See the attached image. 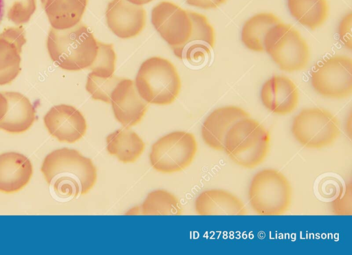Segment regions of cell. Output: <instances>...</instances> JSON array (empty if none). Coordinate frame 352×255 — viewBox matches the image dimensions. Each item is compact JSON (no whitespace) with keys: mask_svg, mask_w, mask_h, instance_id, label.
<instances>
[{"mask_svg":"<svg viewBox=\"0 0 352 255\" xmlns=\"http://www.w3.org/2000/svg\"><path fill=\"white\" fill-rule=\"evenodd\" d=\"M41 171L55 195L72 199L88 193L97 181L92 160L73 148H62L50 153Z\"/></svg>","mask_w":352,"mask_h":255,"instance_id":"1","label":"cell"},{"mask_svg":"<svg viewBox=\"0 0 352 255\" xmlns=\"http://www.w3.org/2000/svg\"><path fill=\"white\" fill-rule=\"evenodd\" d=\"M46 45L52 61L67 71L88 69L98 52V41L80 22L66 30L51 27Z\"/></svg>","mask_w":352,"mask_h":255,"instance_id":"2","label":"cell"},{"mask_svg":"<svg viewBox=\"0 0 352 255\" xmlns=\"http://www.w3.org/2000/svg\"><path fill=\"white\" fill-rule=\"evenodd\" d=\"M270 146L267 130L257 120L247 117L237 121L228 131L223 151L236 164L253 168L265 160Z\"/></svg>","mask_w":352,"mask_h":255,"instance_id":"3","label":"cell"},{"mask_svg":"<svg viewBox=\"0 0 352 255\" xmlns=\"http://www.w3.org/2000/svg\"><path fill=\"white\" fill-rule=\"evenodd\" d=\"M135 85L147 103L167 105L175 101L181 89V80L174 65L154 56L144 60L137 74Z\"/></svg>","mask_w":352,"mask_h":255,"instance_id":"4","label":"cell"},{"mask_svg":"<svg viewBox=\"0 0 352 255\" xmlns=\"http://www.w3.org/2000/svg\"><path fill=\"white\" fill-rule=\"evenodd\" d=\"M292 186L286 177L275 169H263L253 177L248 190L252 209L260 215H281L289 209Z\"/></svg>","mask_w":352,"mask_h":255,"instance_id":"5","label":"cell"},{"mask_svg":"<svg viewBox=\"0 0 352 255\" xmlns=\"http://www.w3.org/2000/svg\"><path fill=\"white\" fill-rule=\"evenodd\" d=\"M264 50L280 69L287 72L304 69L310 58L309 46L300 32L281 22L267 32Z\"/></svg>","mask_w":352,"mask_h":255,"instance_id":"6","label":"cell"},{"mask_svg":"<svg viewBox=\"0 0 352 255\" xmlns=\"http://www.w3.org/2000/svg\"><path fill=\"white\" fill-rule=\"evenodd\" d=\"M292 133L302 146L319 149L336 141L340 135V124L330 111L317 107L307 108L294 118Z\"/></svg>","mask_w":352,"mask_h":255,"instance_id":"7","label":"cell"},{"mask_svg":"<svg viewBox=\"0 0 352 255\" xmlns=\"http://www.w3.org/2000/svg\"><path fill=\"white\" fill-rule=\"evenodd\" d=\"M197 151L193 134L186 131L171 132L157 140L151 147V166L162 173L182 171L192 162Z\"/></svg>","mask_w":352,"mask_h":255,"instance_id":"8","label":"cell"},{"mask_svg":"<svg viewBox=\"0 0 352 255\" xmlns=\"http://www.w3.org/2000/svg\"><path fill=\"white\" fill-rule=\"evenodd\" d=\"M314 89L320 96L342 99L352 93V60L333 56L318 61L310 73Z\"/></svg>","mask_w":352,"mask_h":255,"instance_id":"9","label":"cell"},{"mask_svg":"<svg viewBox=\"0 0 352 255\" xmlns=\"http://www.w3.org/2000/svg\"><path fill=\"white\" fill-rule=\"evenodd\" d=\"M151 23L171 48L185 44L192 29L188 11L166 1L160 2L153 8Z\"/></svg>","mask_w":352,"mask_h":255,"instance_id":"10","label":"cell"},{"mask_svg":"<svg viewBox=\"0 0 352 255\" xmlns=\"http://www.w3.org/2000/svg\"><path fill=\"white\" fill-rule=\"evenodd\" d=\"M43 120L50 134L61 142L74 143L86 133L85 117L72 105L60 104L52 107Z\"/></svg>","mask_w":352,"mask_h":255,"instance_id":"11","label":"cell"},{"mask_svg":"<svg viewBox=\"0 0 352 255\" xmlns=\"http://www.w3.org/2000/svg\"><path fill=\"white\" fill-rule=\"evenodd\" d=\"M110 103L116 120L124 127L138 124L144 116L148 103L137 91L135 82L122 78L111 94Z\"/></svg>","mask_w":352,"mask_h":255,"instance_id":"12","label":"cell"},{"mask_svg":"<svg viewBox=\"0 0 352 255\" xmlns=\"http://www.w3.org/2000/svg\"><path fill=\"white\" fill-rule=\"evenodd\" d=\"M105 16L108 27L121 38L138 36L146 25L144 8L126 0H111L107 5Z\"/></svg>","mask_w":352,"mask_h":255,"instance_id":"13","label":"cell"},{"mask_svg":"<svg viewBox=\"0 0 352 255\" xmlns=\"http://www.w3.org/2000/svg\"><path fill=\"white\" fill-rule=\"evenodd\" d=\"M26 41L22 25L5 28L0 33V86L11 83L19 74Z\"/></svg>","mask_w":352,"mask_h":255,"instance_id":"14","label":"cell"},{"mask_svg":"<svg viewBox=\"0 0 352 255\" xmlns=\"http://www.w3.org/2000/svg\"><path fill=\"white\" fill-rule=\"evenodd\" d=\"M296 85L289 78L275 76L265 81L261 90V100L270 111L280 115L291 113L298 103Z\"/></svg>","mask_w":352,"mask_h":255,"instance_id":"15","label":"cell"},{"mask_svg":"<svg viewBox=\"0 0 352 255\" xmlns=\"http://www.w3.org/2000/svg\"><path fill=\"white\" fill-rule=\"evenodd\" d=\"M188 14L192 25L190 36L185 44L172 49L177 58L193 62L210 52L214 45L215 34L204 15L192 11H188Z\"/></svg>","mask_w":352,"mask_h":255,"instance_id":"16","label":"cell"},{"mask_svg":"<svg viewBox=\"0 0 352 255\" xmlns=\"http://www.w3.org/2000/svg\"><path fill=\"white\" fill-rule=\"evenodd\" d=\"M250 117L244 109L236 106H225L214 110L204 122L201 133L205 144L216 151H223L226 136L239 120Z\"/></svg>","mask_w":352,"mask_h":255,"instance_id":"17","label":"cell"},{"mask_svg":"<svg viewBox=\"0 0 352 255\" xmlns=\"http://www.w3.org/2000/svg\"><path fill=\"white\" fill-rule=\"evenodd\" d=\"M32 175V164L23 154L15 152L0 154L1 192L20 191L29 183Z\"/></svg>","mask_w":352,"mask_h":255,"instance_id":"18","label":"cell"},{"mask_svg":"<svg viewBox=\"0 0 352 255\" xmlns=\"http://www.w3.org/2000/svg\"><path fill=\"white\" fill-rule=\"evenodd\" d=\"M7 99V109L0 120V129L10 133L28 130L35 120V109L29 99L16 91H3Z\"/></svg>","mask_w":352,"mask_h":255,"instance_id":"19","label":"cell"},{"mask_svg":"<svg viewBox=\"0 0 352 255\" xmlns=\"http://www.w3.org/2000/svg\"><path fill=\"white\" fill-rule=\"evenodd\" d=\"M195 208L199 215H245L248 213L240 199L221 189L202 192L195 200Z\"/></svg>","mask_w":352,"mask_h":255,"instance_id":"20","label":"cell"},{"mask_svg":"<svg viewBox=\"0 0 352 255\" xmlns=\"http://www.w3.org/2000/svg\"><path fill=\"white\" fill-rule=\"evenodd\" d=\"M52 27L71 28L80 22L88 0H41Z\"/></svg>","mask_w":352,"mask_h":255,"instance_id":"21","label":"cell"},{"mask_svg":"<svg viewBox=\"0 0 352 255\" xmlns=\"http://www.w3.org/2000/svg\"><path fill=\"white\" fill-rule=\"evenodd\" d=\"M108 153L124 163H133L142 154L145 144L142 138L129 128L124 127L106 137Z\"/></svg>","mask_w":352,"mask_h":255,"instance_id":"22","label":"cell"},{"mask_svg":"<svg viewBox=\"0 0 352 255\" xmlns=\"http://www.w3.org/2000/svg\"><path fill=\"white\" fill-rule=\"evenodd\" d=\"M279 22L280 19L270 12H261L252 16L242 27L243 43L252 51H264V38L267 32Z\"/></svg>","mask_w":352,"mask_h":255,"instance_id":"23","label":"cell"},{"mask_svg":"<svg viewBox=\"0 0 352 255\" xmlns=\"http://www.w3.org/2000/svg\"><path fill=\"white\" fill-rule=\"evenodd\" d=\"M287 6L292 16L311 30L322 25L329 14L327 0H287Z\"/></svg>","mask_w":352,"mask_h":255,"instance_id":"24","label":"cell"},{"mask_svg":"<svg viewBox=\"0 0 352 255\" xmlns=\"http://www.w3.org/2000/svg\"><path fill=\"white\" fill-rule=\"evenodd\" d=\"M182 210L180 202L175 195L164 190H157L149 192L141 206L132 208L129 214L179 215Z\"/></svg>","mask_w":352,"mask_h":255,"instance_id":"25","label":"cell"},{"mask_svg":"<svg viewBox=\"0 0 352 255\" xmlns=\"http://www.w3.org/2000/svg\"><path fill=\"white\" fill-rule=\"evenodd\" d=\"M121 79L113 74L102 77L91 72L88 74L85 88L92 99L110 103L111 94Z\"/></svg>","mask_w":352,"mask_h":255,"instance_id":"26","label":"cell"},{"mask_svg":"<svg viewBox=\"0 0 352 255\" xmlns=\"http://www.w3.org/2000/svg\"><path fill=\"white\" fill-rule=\"evenodd\" d=\"M116 60V55L113 45L98 41L96 56L88 69L98 76L109 77L114 73Z\"/></svg>","mask_w":352,"mask_h":255,"instance_id":"27","label":"cell"},{"mask_svg":"<svg viewBox=\"0 0 352 255\" xmlns=\"http://www.w3.org/2000/svg\"><path fill=\"white\" fill-rule=\"evenodd\" d=\"M7 19L15 25L27 23L36 10V0H3Z\"/></svg>","mask_w":352,"mask_h":255,"instance_id":"28","label":"cell"},{"mask_svg":"<svg viewBox=\"0 0 352 255\" xmlns=\"http://www.w3.org/2000/svg\"><path fill=\"white\" fill-rule=\"evenodd\" d=\"M331 208L333 212L338 215L351 214V185L350 183L345 190L343 189L331 202Z\"/></svg>","mask_w":352,"mask_h":255,"instance_id":"29","label":"cell"},{"mask_svg":"<svg viewBox=\"0 0 352 255\" xmlns=\"http://www.w3.org/2000/svg\"><path fill=\"white\" fill-rule=\"evenodd\" d=\"M342 190L340 181L332 177L323 178L318 184V192L324 199H335Z\"/></svg>","mask_w":352,"mask_h":255,"instance_id":"30","label":"cell"},{"mask_svg":"<svg viewBox=\"0 0 352 255\" xmlns=\"http://www.w3.org/2000/svg\"><path fill=\"white\" fill-rule=\"evenodd\" d=\"M352 13L349 12L346 14L340 21L338 25V36L343 45L349 49L352 48Z\"/></svg>","mask_w":352,"mask_h":255,"instance_id":"31","label":"cell"},{"mask_svg":"<svg viewBox=\"0 0 352 255\" xmlns=\"http://www.w3.org/2000/svg\"><path fill=\"white\" fill-rule=\"evenodd\" d=\"M226 1L227 0H186L188 5L204 10L216 8L226 3Z\"/></svg>","mask_w":352,"mask_h":255,"instance_id":"32","label":"cell"},{"mask_svg":"<svg viewBox=\"0 0 352 255\" xmlns=\"http://www.w3.org/2000/svg\"><path fill=\"white\" fill-rule=\"evenodd\" d=\"M129 2L137 5H142L144 4L148 3L149 2L152 1L153 0H126Z\"/></svg>","mask_w":352,"mask_h":255,"instance_id":"33","label":"cell"},{"mask_svg":"<svg viewBox=\"0 0 352 255\" xmlns=\"http://www.w3.org/2000/svg\"><path fill=\"white\" fill-rule=\"evenodd\" d=\"M5 13L3 0H0V24Z\"/></svg>","mask_w":352,"mask_h":255,"instance_id":"34","label":"cell"}]
</instances>
